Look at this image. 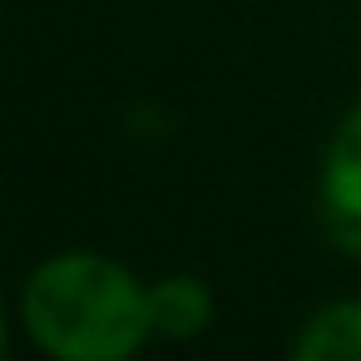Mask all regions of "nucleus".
<instances>
[{
	"label": "nucleus",
	"instance_id": "nucleus-1",
	"mask_svg": "<svg viewBox=\"0 0 361 361\" xmlns=\"http://www.w3.org/2000/svg\"><path fill=\"white\" fill-rule=\"evenodd\" d=\"M20 322L55 361H129L154 336L149 282L104 252H55L25 277Z\"/></svg>",
	"mask_w": 361,
	"mask_h": 361
},
{
	"label": "nucleus",
	"instance_id": "nucleus-2",
	"mask_svg": "<svg viewBox=\"0 0 361 361\" xmlns=\"http://www.w3.org/2000/svg\"><path fill=\"white\" fill-rule=\"evenodd\" d=\"M317 218L341 252L361 257V104L346 109V119L336 124V134L322 154Z\"/></svg>",
	"mask_w": 361,
	"mask_h": 361
},
{
	"label": "nucleus",
	"instance_id": "nucleus-3",
	"mask_svg": "<svg viewBox=\"0 0 361 361\" xmlns=\"http://www.w3.org/2000/svg\"><path fill=\"white\" fill-rule=\"evenodd\" d=\"M213 292L203 277L193 272H169L149 287V317H154V336H169V341H193L208 331L213 322Z\"/></svg>",
	"mask_w": 361,
	"mask_h": 361
},
{
	"label": "nucleus",
	"instance_id": "nucleus-4",
	"mask_svg": "<svg viewBox=\"0 0 361 361\" xmlns=\"http://www.w3.org/2000/svg\"><path fill=\"white\" fill-rule=\"evenodd\" d=\"M292 361H361V297L317 307L292 341Z\"/></svg>",
	"mask_w": 361,
	"mask_h": 361
},
{
	"label": "nucleus",
	"instance_id": "nucleus-5",
	"mask_svg": "<svg viewBox=\"0 0 361 361\" xmlns=\"http://www.w3.org/2000/svg\"><path fill=\"white\" fill-rule=\"evenodd\" d=\"M0 356H6V312H0Z\"/></svg>",
	"mask_w": 361,
	"mask_h": 361
}]
</instances>
